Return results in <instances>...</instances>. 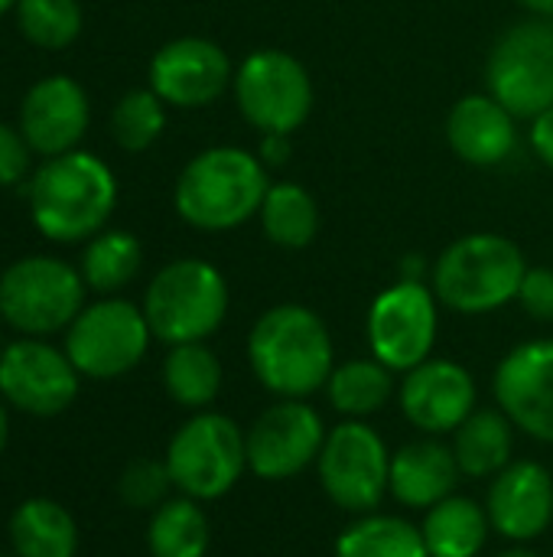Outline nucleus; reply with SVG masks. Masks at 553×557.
Instances as JSON below:
<instances>
[{
  "label": "nucleus",
  "instance_id": "f257e3e1",
  "mask_svg": "<svg viewBox=\"0 0 553 557\" xmlns=\"http://www.w3.org/2000/svg\"><path fill=\"white\" fill-rule=\"evenodd\" d=\"M254 379L277 398H310L336 369V346L323 317L303 304L264 310L248 333Z\"/></svg>",
  "mask_w": 553,
  "mask_h": 557
},
{
  "label": "nucleus",
  "instance_id": "f03ea898",
  "mask_svg": "<svg viewBox=\"0 0 553 557\" xmlns=\"http://www.w3.org/2000/svg\"><path fill=\"white\" fill-rule=\"evenodd\" d=\"M117 206V180L114 170L88 153L68 150L62 157H49L29 183V215L33 225L59 245L88 242L104 232L111 212Z\"/></svg>",
  "mask_w": 553,
  "mask_h": 557
},
{
  "label": "nucleus",
  "instance_id": "7ed1b4c3",
  "mask_svg": "<svg viewBox=\"0 0 553 557\" xmlns=\"http://www.w3.org/2000/svg\"><path fill=\"white\" fill-rule=\"evenodd\" d=\"M271 189L267 166L244 147H209L196 153L173 186L176 215L199 232H231L251 222Z\"/></svg>",
  "mask_w": 553,
  "mask_h": 557
},
{
  "label": "nucleus",
  "instance_id": "20e7f679",
  "mask_svg": "<svg viewBox=\"0 0 553 557\" xmlns=\"http://www.w3.org/2000/svg\"><path fill=\"white\" fill-rule=\"evenodd\" d=\"M528 274L518 242L499 232H473L443 248L433 264L437 300L466 317H482L518 300V287Z\"/></svg>",
  "mask_w": 553,
  "mask_h": 557
},
{
  "label": "nucleus",
  "instance_id": "39448f33",
  "mask_svg": "<svg viewBox=\"0 0 553 557\" xmlns=\"http://www.w3.org/2000/svg\"><path fill=\"white\" fill-rule=\"evenodd\" d=\"M228 281L202 258H176L153 274L143 294V317L153 339L166 346L205 343L228 317Z\"/></svg>",
  "mask_w": 553,
  "mask_h": 557
},
{
  "label": "nucleus",
  "instance_id": "423d86ee",
  "mask_svg": "<svg viewBox=\"0 0 553 557\" xmlns=\"http://www.w3.org/2000/svg\"><path fill=\"white\" fill-rule=\"evenodd\" d=\"M166 470L173 486L196 499L212 503L228 496L248 470L244 431L218 411H196L166 444Z\"/></svg>",
  "mask_w": 553,
  "mask_h": 557
},
{
  "label": "nucleus",
  "instance_id": "0eeeda50",
  "mask_svg": "<svg viewBox=\"0 0 553 557\" xmlns=\"http://www.w3.org/2000/svg\"><path fill=\"white\" fill-rule=\"evenodd\" d=\"M85 281L68 261L29 255L0 274V320L20 336H52L85 310Z\"/></svg>",
  "mask_w": 553,
  "mask_h": 557
},
{
  "label": "nucleus",
  "instance_id": "6e6552de",
  "mask_svg": "<svg viewBox=\"0 0 553 557\" xmlns=\"http://www.w3.org/2000/svg\"><path fill=\"white\" fill-rule=\"evenodd\" d=\"M235 104L261 134L300 131L316 104L310 69L287 49H254L235 69Z\"/></svg>",
  "mask_w": 553,
  "mask_h": 557
},
{
  "label": "nucleus",
  "instance_id": "1a4fd4ad",
  "mask_svg": "<svg viewBox=\"0 0 553 557\" xmlns=\"http://www.w3.org/2000/svg\"><path fill=\"white\" fill-rule=\"evenodd\" d=\"M150 339L153 333L143 307L121 297H101L65 330V352L85 379L108 382L134 372L143 362Z\"/></svg>",
  "mask_w": 553,
  "mask_h": 557
},
{
  "label": "nucleus",
  "instance_id": "9d476101",
  "mask_svg": "<svg viewBox=\"0 0 553 557\" xmlns=\"http://www.w3.org/2000/svg\"><path fill=\"white\" fill-rule=\"evenodd\" d=\"M486 88L515 117L535 121L553 104V20H521L508 26L489 59Z\"/></svg>",
  "mask_w": 553,
  "mask_h": 557
},
{
  "label": "nucleus",
  "instance_id": "9b49d317",
  "mask_svg": "<svg viewBox=\"0 0 553 557\" xmlns=\"http://www.w3.org/2000/svg\"><path fill=\"white\" fill-rule=\"evenodd\" d=\"M391 457L394 454L372 424L342 421L326 434V444L316 460L323 493L342 512H375L391 486Z\"/></svg>",
  "mask_w": 553,
  "mask_h": 557
},
{
  "label": "nucleus",
  "instance_id": "f8f14e48",
  "mask_svg": "<svg viewBox=\"0 0 553 557\" xmlns=\"http://www.w3.org/2000/svg\"><path fill=\"white\" fill-rule=\"evenodd\" d=\"M437 330H440V300L433 287L407 277L385 287L372 300L365 320L372 356L401 375L430 359L437 346Z\"/></svg>",
  "mask_w": 553,
  "mask_h": 557
},
{
  "label": "nucleus",
  "instance_id": "ddd939ff",
  "mask_svg": "<svg viewBox=\"0 0 553 557\" xmlns=\"http://www.w3.org/2000/svg\"><path fill=\"white\" fill-rule=\"evenodd\" d=\"M326 434L329 431L313 405L303 398H280L244 431L248 470L267 483L293 480L319 460Z\"/></svg>",
  "mask_w": 553,
  "mask_h": 557
},
{
  "label": "nucleus",
  "instance_id": "4468645a",
  "mask_svg": "<svg viewBox=\"0 0 553 557\" xmlns=\"http://www.w3.org/2000/svg\"><path fill=\"white\" fill-rule=\"evenodd\" d=\"M81 372L65 349L23 336L0 356V398L33 418H55L78 398Z\"/></svg>",
  "mask_w": 553,
  "mask_h": 557
},
{
  "label": "nucleus",
  "instance_id": "2eb2a0df",
  "mask_svg": "<svg viewBox=\"0 0 553 557\" xmlns=\"http://www.w3.org/2000/svg\"><path fill=\"white\" fill-rule=\"evenodd\" d=\"M147 78L166 108L196 111L209 108L231 88L235 65L218 42L205 36H179L153 52Z\"/></svg>",
  "mask_w": 553,
  "mask_h": 557
},
{
  "label": "nucleus",
  "instance_id": "dca6fc26",
  "mask_svg": "<svg viewBox=\"0 0 553 557\" xmlns=\"http://www.w3.org/2000/svg\"><path fill=\"white\" fill-rule=\"evenodd\" d=\"M495 401L528 437L553 444V339L515 346L495 369Z\"/></svg>",
  "mask_w": 553,
  "mask_h": 557
},
{
  "label": "nucleus",
  "instance_id": "f3484780",
  "mask_svg": "<svg viewBox=\"0 0 553 557\" xmlns=\"http://www.w3.org/2000/svg\"><path fill=\"white\" fill-rule=\"evenodd\" d=\"M404 418L427 437L453 434L476 411V379L453 359H427L404 372L398 388Z\"/></svg>",
  "mask_w": 553,
  "mask_h": 557
},
{
  "label": "nucleus",
  "instance_id": "a211bd4d",
  "mask_svg": "<svg viewBox=\"0 0 553 557\" xmlns=\"http://www.w3.org/2000/svg\"><path fill=\"white\" fill-rule=\"evenodd\" d=\"M91 121L85 88L68 75L39 78L20 104V134L39 157H62L78 150Z\"/></svg>",
  "mask_w": 553,
  "mask_h": 557
},
{
  "label": "nucleus",
  "instance_id": "6ab92c4d",
  "mask_svg": "<svg viewBox=\"0 0 553 557\" xmlns=\"http://www.w3.org/2000/svg\"><path fill=\"white\" fill-rule=\"evenodd\" d=\"M492 529L518 545L541 539L553 522V476L538 460L508 463L492 476L486 503Z\"/></svg>",
  "mask_w": 553,
  "mask_h": 557
},
{
  "label": "nucleus",
  "instance_id": "aec40b11",
  "mask_svg": "<svg viewBox=\"0 0 553 557\" xmlns=\"http://www.w3.org/2000/svg\"><path fill=\"white\" fill-rule=\"evenodd\" d=\"M447 144L469 166H502L518 147V117L489 91L463 95L447 114Z\"/></svg>",
  "mask_w": 553,
  "mask_h": 557
},
{
  "label": "nucleus",
  "instance_id": "412c9836",
  "mask_svg": "<svg viewBox=\"0 0 553 557\" xmlns=\"http://www.w3.org/2000/svg\"><path fill=\"white\" fill-rule=\"evenodd\" d=\"M460 463L453 447L440 444L437 437H424L404 444L391 457V486L388 493L407 509H433L437 503L450 499L460 486Z\"/></svg>",
  "mask_w": 553,
  "mask_h": 557
},
{
  "label": "nucleus",
  "instance_id": "4be33fe9",
  "mask_svg": "<svg viewBox=\"0 0 553 557\" xmlns=\"http://www.w3.org/2000/svg\"><path fill=\"white\" fill-rule=\"evenodd\" d=\"M453 454L463 476H499L515 454V424L502 408H476L453 431Z\"/></svg>",
  "mask_w": 553,
  "mask_h": 557
},
{
  "label": "nucleus",
  "instance_id": "5701e85b",
  "mask_svg": "<svg viewBox=\"0 0 553 557\" xmlns=\"http://www.w3.org/2000/svg\"><path fill=\"white\" fill-rule=\"evenodd\" d=\"M10 545L16 557H75L78 525L55 499H26L10 516Z\"/></svg>",
  "mask_w": 553,
  "mask_h": 557
},
{
  "label": "nucleus",
  "instance_id": "b1692460",
  "mask_svg": "<svg viewBox=\"0 0 553 557\" xmlns=\"http://www.w3.org/2000/svg\"><path fill=\"white\" fill-rule=\"evenodd\" d=\"M420 532L430 557H476L489 542L492 522L479 503L453 493L427 509Z\"/></svg>",
  "mask_w": 553,
  "mask_h": 557
},
{
  "label": "nucleus",
  "instance_id": "393cba45",
  "mask_svg": "<svg viewBox=\"0 0 553 557\" xmlns=\"http://www.w3.org/2000/svg\"><path fill=\"white\" fill-rule=\"evenodd\" d=\"M257 219L264 238L287 251L310 248L319 235V202L303 183H271Z\"/></svg>",
  "mask_w": 553,
  "mask_h": 557
},
{
  "label": "nucleus",
  "instance_id": "a878e982",
  "mask_svg": "<svg viewBox=\"0 0 553 557\" xmlns=\"http://www.w3.org/2000/svg\"><path fill=\"white\" fill-rule=\"evenodd\" d=\"M394 375L398 372H391L375 356L349 359V362L336 366L326 382L329 405L339 414H345L349 421H365V418L385 411L388 401L394 398Z\"/></svg>",
  "mask_w": 553,
  "mask_h": 557
},
{
  "label": "nucleus",
  "instance_id": "bb28decb",
  "mask_svg": "<svg viewBox=\"0 0 553 557\" xmlns=\"http://www.w3.org/2000/svg\"><path fill=\"white\" fill-rule=\"evenodd\" d=\"M225 372L205 343L169 346L163 359V388L186 411H205L222 392Z\"/></svg>",
  "mask_w": 553,
  "mask_h": 557
},
{
  "label": "nucleus",
  "instance_id": "cd10ccee",
  "mask_svg": "<svg viewBox=\"0 0 553 557\" xmlns=\"http://www.w3.org/2000/svg\"><path fill=\"white\" fill-rule=\"evenodd\" d=\"M212 545V525L202 503L179 496L153 509L147 525L150 557H205Z\"/></svg>",
  "mask_w": 553,
  "mask_h": 557
},
{
  "label": "nucleus",
  "instance_id": "c85d7f7f",
  "mask_svg": "<svg viewBox=\"0 0 553 557\" xmlns=\"http://www.w3.org/2000/svg\"><path fill=\"white\" fill-rule=\"evenodd\" d=\"M140 264H143L140 238L124 228H104L85 242L78 271H81V281L88 290L111 297L140 274Z\"/></svg>",
  "mask_w": 553,
  "mask_h": 557
},
{
  "label": "nucleus",
  "instance_id": "c756f323",
  "mask_svg": "<svg viewBox=\"0 0 553 557\" xmlns=\"http://www.w3.org/2000/svg\"><path fill=\"white\" fill-rule=\"evenodd\" d=\"M336 557H430L424 545V532L385 512L359 516L342 535L336 539Z\"/></svg>",
  "mask_w": 553,
  "mask_h": 557
},
{
  "label": "nucleus",
  "instance_id": "7c9ffc66",
  "mask_svg": "<svg viewBox=\"0 0 553 557\" xmlns=\"http://www.w3.org/2000/svg\"><path fill=\"white\" fill-rule=\"evenodd\" d=\"M166 131V101L147 85L121 95L111 111V137L127 153L150 150Z\"/></svg>",
  "mask_w": 553,
  "mask_h": 557
},
{
  "label": "nucleus",
  "instance_id": "2f4dec72",
  "mask_svg": "<svg viewBox=\"0 0 553 557\" xmlns=\"http://www.w3.org/2000/svg\"><path fill=\"white\" fill-rule=\"evenodd\" d=\"M16 26L39 49H65L81 33L78 0H16Z\"/></svg>",
  "mask_w": 553,
  "mask_h": 557
},
{
  "label": "nucleus",
  "instance_id": "473e14b6",
  "mask_svg": "<svg viewBox=\"0 0 553 557\" xmlns=\"http://www.w3.org/2000/svg\"><path fill=\"white\" fill-rule=\"evenodd\" d=\"M169 490H176V486H173V476L166 470V460H150V457L127 463V470L117 480L121 503L127 509H140V512L160 509L169 499Z\"/></svg>",
  "mask_w": 553,
  "mask_h": 557
},
{
  "label": "nucleus",
  "instance_id": "72a5a7b5",
  "mask_svg": "<svg viewBox=\"0 0 553 557\" xmlns=\"http://www.w3.org/2000/svg\"><path fill=\"white\" fill-rule=\"evenodd\" d=\"M518 304L531 320L553 323V268H528L518 287Z\"/></svg>",
  "mask_w": 553,
  "mask_h": 557
},
{
  "label": "nucleus",
  "instance_id": "f704fd0d",
  "mask_svg": "<svg viewBox=\"0 0 553 557\" xmlns=\"http://www.w3.org/2000/svg\"><path fill=\"white\" fill-rule=\"evenodd\" d=\"M29 144L20 134V127H10L0 121V186H13L26 176L29 170Z\"/></svg>",
  "mask_w": 553,
  "mask_h": 557
},
{
  "label": "nucleus",
  "instance_id": "c9c22d12",
  "mask_svg": "<svg viewBox=\"0 0 553 557\" xmlns=\"http://www.w3.org/2000/svg\"><path fill=\"white\" fill-rule=\"evenodd\" d=\"M528 140H531L535 157H538L544 166H551L553 170V104L531 121Z\"/></svg>",
  "mask_w": 553,
  "mask_h": 557
},
{
  "label": "nucleus",
  "instance_id": "e433bc0d",
  "mask_svg": "<svg viewBox=\"0 0 553 557\" xmlns=\"http://www.w3.org/2000/svg\"><path fill=\"white\" fill-rule=\"evenodd\" d=\"M293 153V134H261V144H257V157L261 163L271 170V166H284Z\"/></svg>",
  "mask_w": 553,
  "mask_h": 557
},
{
  "label": "nucleus",
  "instance_id": "4c0bfd02",
  "mask_svg": "<svg viewBox=\"0 0 553 557\" xmlns=\"http://www.w3.org/2000/svg\"><path fill=\"white\" fill-rule=\"evenodd\" d=\"M518 7H525L531 16H541V20H553V0H515Z\"/></svg>",
  "mask_w": 553,
  "mask_h": 557
},
{
  "label": "nucleus",
  "instance_id": "58836bf2",
  "mask_svg": "<svg viewBox=\"0 0 553 557\" xmlns=\"http://www.w3.org/2000/svg\"><path fill=\"white\" fill-rule=\"evenodd\" d=\"M7 441H10V414H7V401L0 398V457L7 450Z\"/></svg>",
  "mask_w": 553,
  "mask_h": 557
},
{
  "label": "nucleus",
  "instance_id": "ea45409f",
  "mask_svg": "<svg viewBox=\"0 0 553 557\" xmlns=\"http://www.w3.org/2000/svg\"><path fill=\"white\" fill-rule=\"evenodd\" d=\"M502 557H541V555H535V552H528V548H512V552H505Z\"/></svg>",
  "mask_w": 553,
  "mask_h": 557
},
{
  "label": "nucleus",
  "instance_id": "a19ab883",
  "mask_svg": "<svg viewBox=\"0 0 553 557\" xmlns=\"http://www.w3.org/2000/svg\"><path fill=\"white\" fill-rule=\"evenodd\" d=\"M16 7V0H0V16L7 13V10H13Z\"/></svg>",
  "mask_w": 553,
  "mask_h": 557
},
{
  "label": "nucleus",
  "instance_id": "79ce46f5",
  "mask_svg": "<svg viewBox=\"0 0 553 557\" xmlns=\"http://www.w3.org/2000/svg\"><path fill=\"white\" fill-rule=\"evenodd\" d=\"M3 349H7V346H3V339H0V356H3Z\"/></svg>",
  "mask_w": 553,
  "mask_h": 557
},
{
  "label": "nucleus",
  "instance_id": "37998d69",
  "mask_svg": "<svg viewBox=\"0 0 553 557\" xmlns=\"http://www.w3.org/2000/svg\"><path fill=\"white\" fill-rule=\"evenodd\" d=\"M0 557H10V555H0ZM13 557H16V555H13Z\"/></svg>",
  "mask_w": 553,
  "mask_h": 557
}]
</instances>
